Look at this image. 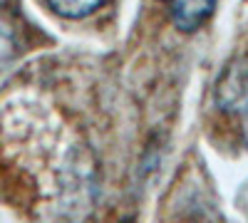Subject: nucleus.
Returning a JSON list of instances; mask_svg holds the SVG:
<instances>
[{
    "mask_svg": "<svg viewBox=\"0 0 248 223\" xmlns=\"http://www.w3.org/2000/svg\"><path fill=\"white\" fill-rule=\"evenodd\" d=\"M214 8L216 0H174L171 20L181 32H194L211 17Z\"/></svg>",
    "mask_w": 248,
    "mask_h": 223,
    "instance_id": "obj_2",
    "label": "nucleus"
},
{
    "mask_svg": "<svg viewBox=\"0 0 248 223\" xmlns=\"http://www.w3.org/2000/svg\"><path fill=\"white\" fill-rule=\"evenodd\" d=\"M17 52V37H15V28L8 17L0 15V70H5L10 65V59Z\"/></svg>",
    "mask_w": 248,
    "mask_h": 223,
    "instance_id": "obj_4",
    "label": "nucleus"
},
{
    "mask_svg": "<svg viewBox=\"0 0 248 223\" xmlns=\"http://www.w3.org/2000/svg\"><path fill=\"white\" fill-rule=\"evenodd\" d=\"M216 104L236 117H248V57H238L216 82Z\"/></svg>",
    "mask_w": 248,
    "mask_h": 223,
    "instance_id": "obj_1",
    "label": "nucleus"
},
{
    "mask_svg": "<svg viewBox=\"0 0 248 223\" xmlns=\"http://www.w3.org/2000/svg\"><path fill=\"white\" fill-rule=\"evenodd\" d=\"M50 8L55 13H60L62 17H87L92 15L94 10H99L105 3H109V0H47Z\"/></svg>",
    "mask_w": 248,
    "mask_h": 223,
    "instance_id": "obj_3",
    "label": "nucleus"
}]
</instances>
